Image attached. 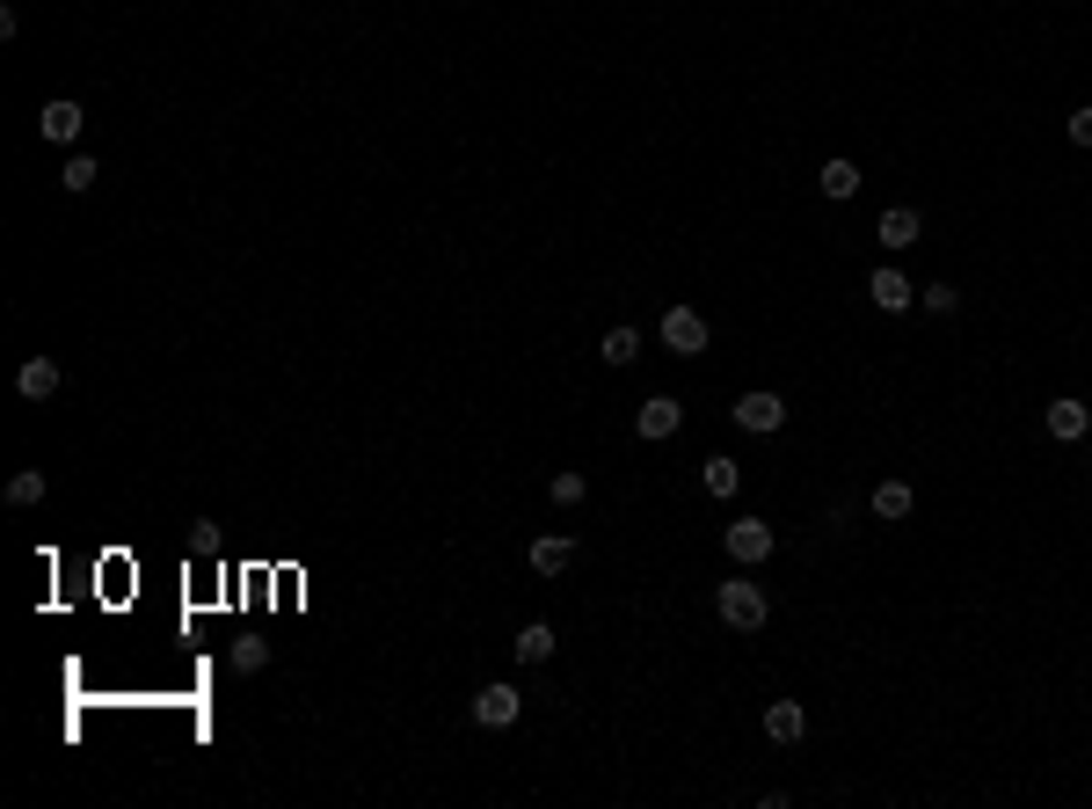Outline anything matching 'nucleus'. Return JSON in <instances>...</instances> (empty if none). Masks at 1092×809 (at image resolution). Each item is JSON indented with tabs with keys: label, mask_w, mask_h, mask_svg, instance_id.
I'll use <instances>...</instances> for the list:
<instances>
[{
	"label": "nucleus",
	"mask_w": 1092,
	"mask_h": 809,
	"mask_svg": "<svg viewBox=\"0 0 1092 809\" xmlns=\"http://www.w3.org/2000/svg\"><path fill=\"white\" fill-rule=\"evenodd\" d=\"M59 380H66V372H59V357H22L15 394H22V402H52V394H59Z\"/></svg>",
	"instance_id": "9b49d317"
},
{
	"label": "nucleus",
	"mask_w": 1092,
	"mask_h": 809,
	"mask_svg": "<svg viewBox=\"0 0 1092 809\" xmlns=\"http://www.w3.org/2000/svg\"><path fill=\"white\" fill-rule=\"evenodd\" d=\"M1041 423H1049V438H1057V445H1078L1092 431V408L1078 402V394H1057V402L1041 408Z\"/></svg>",
	"instance_id": "423d86ee"
},
{
	"label": "nucleus",
	"mask_w": 1092,
	"mask_h": 809,
	"mask_svg": "<svg viewBox=\"0 0 1092 809\" xmlns=\"http://www.w3.org/2000/svg\"><path fill=\"white\" fill-rule=\"evenodd\" d=\"M597 357H605V365H634V357H642V329H634V321H626V329H605Z\"/></svg>",
	"instance_id": "f3484780"
},
{
	"label": "nucleus",
	"mask_w": 1092,
	"mask_h": 809,
	"mask_svg": "<svg viewBox=\"0 0 1092 809\" xmlns=\"http://www.w3.org/2000/svg\"><path fill=\"white\" fill-rule=\"evenodd\" d=\"M815 183H823V197H852V190H860V160H845V154L823 160V168H815Z\"/></svg>",
	"instance_id": "dca6fc26"
},
{
	"label": "nucleus",
	"mask_w": 1092,
	"mask_h": 809,
	"mask_svg": "<svg viewBox=\"0 0 1092 809\" xmlns=\"http://www.w3.org/2000/svg\"><path fill=\"white\" fill-rule=\"evenodd\" d=\"M8 504L15 510H30V504H44V475H37V467H22L15 481H8Z\"/></svg>",
	"instance_id": "aec40b11"
},
{
	"label": "nucleus",
	"mask_w": 1092,
	"mask_h": 809,
	"mask_svg": "<svg viewBox=\"0 0 1092 809\" xmlns=\"http://www.w3.org/2000/svg\"><path fill=\"white\" fill-rule=\"evenodd\" d=\"M677 423H685V402H670V394H648L642 408H634V431H642L648 445H663L677 431Z\"/></svg>",
	"instance_id": "1a4fd4ad"
},
{
	"label": "nucleus",
	"mask_w": 1092,
	"mask_h": 809,
	"mask_svg": "<svg viewBox=\"0 0 1092 809\" xmlns=\"http://www.w3.org/2000/svg\"><path fill=\"white\" fill-rule=\"evenodd\" d=\"M714 613H721L736 634H758L765 613H772V599H765V583H750V569H736L728 583H714Z\"/></svg>",
	"instance_id": "f257e3e1"
},
{
	"label": "nucleus",
	"mask_w": 1092,
	"mask_h": 809,
	"mask_svg": "<svg viewBox=\"0 0 1092 809\" xmlns=\"http://www.w3.org/2000/svg\"><path fill=\"white\" fill-rule=\"evenodd\" d=\"M569 562H575V540H569V532H539V540H532V569H539V577H561Z\"/></svg>",
	"instance_id": "4468645a"
},
{
	"label": "nucleus",
	"mask_w": 1092,
	"mask_h": 809,
	"mask_svg": "<svg viewBox=\"0 0 1092 809\" xmlns=\"http://www.w3.org/2000/svg\"><path fill=\"white\" fill-rule=\"evenodd\" d=\"M736 431H750V438H772V431H787V402L772 387H750V394H736Z\"/></svg>",
	"instance_id": "7ed1b4c3"
},
{
	"label": "nucleus",
	"mask_w": 1092,
	"mask_h": 809,
	"mask_svg": "<svg viewBox=\"0 0 1092 809\" xmlns=\"http://www.w3.org/2000/svg\"><path fill=\"white\" fill-rule=\"evenodd\" d=\"M867 300L882 307V314H911V307H918V284L903 278L896 263H882V270H874V278H867Z\"/></svg>",
	"instance_id": "39448f33"
},
{
	"label": "nucleus",
	"mask_w": 1092,
	"mask_h": 809,
	"mask_svg": "<svg viewBox=\"0 0 1092 809\" xmlns=\"http://www.w3.org/2000/svg\"><path fill=\"white\" fill-rule=\"evenodd\" d=\"M721 547H728V562H736V569H758V562H772V547H780V532L765 526V518H728Z\"/></svg>",
	"instance_id": "f03ea898"
},
{
	"label": "nucleus",
	"mask_w": 1092,
	"mask_h": 809,
	"mask_svg": "<svg viewBox=\"0 0 1092 809\" xmlns=\"http://www.w3.org/2000/svg\"><path fill=\"white\" fill-rule=\"evenodd\" d=\"M911 510H918V489H911V481H882V489H874V518H882V526H903Z\"/></svg>",
	"instance_id": "2eb2a0df"
},
{
	"label": "nucleus",
	"mask_w": 1092,
	"mask_h": 809,
	"mask_svg": "<svg viewBox=\"0 0 1092 809\" xmlns=\"http://www.w3.org/2000/svg\"><path fill=\"white\" fill-rule=\"evenodd\" d=\"M1063 132H1071V146H1092V103H1078L1071 117H1063Z\"/></svg>",
	"instance_id": "b1692460"
},
{
	"label": "nucleus",
	"mask_w": 1092,
	"mask_h": 809,
	"mask_svg": "<svg viewBox=\"0 0 1092 809\" xmlns=\"http://www.w3.org/2000/svg\"><path fill=\"white\" fill-rule=\"evenodd\" d=\"M918 300H925V314H954V307H961V292H954V284H925Z\"/></svg>",
	"instance_id": "5701e85b"
},
{
	"label": "nucleus",
	"mask_w": 1092,
	"mask_h": 809,
	"mask_svg": "<svg viewBox=\"0 0 1092 809\" xmlns=\"http://www.w3.org/2000/svg\"><path fill=\"white\" fill-rule=\"evenodd\" d=\"M554 650H561V634L547 628V620H524V628H518V642H510V656H518V664H547Z\"/></svg>",
	"instance_id": "ddd939ff"
},
{
	"label": "nucleus",
	"mask_w": 1092,
	"mask_h": 809,
	"mask_svg": "<svg viewBox=\"0 0 1092 809\" xmlns=\"http://www.w3.org/2000/svg\"><path fill=\"white\" fill-rule=\"evenodd\" d=\"M226 664L241 671V678H256V671L270 664V642H233V650H226Z\"/></svg>",
	"instance_id": "6ab92c4d"
},
{
	"label": "nucleus",
	"mask_w": 1092,
	"mask_h": 809,
	"mask_svg": "<svg viewBox=\"0 0 1092 809\" xmlns=\"http://www.w3.org/2000/svg\"><path fill=\"white\" fill-rule=\"evenodd\" d=\"M547 496H554L561 510H575V504H583V496H590V481H583V475H575V467H569V475H554V481H547Z\"/></svg>",
	"instance_id": "412c9836"
},
{
	"label": "nucleus",
	"mask_w": 1092,
	"mask_h": 809,
	"mask_svg": "<svg viewBox=\"0 0 1092 809\" xmlns=\"http://www.w3.org/2000/svg\"><path fill=\"white\" fill-rule=\"evenodd\" d=\"M95 176H103V168H95L87 154H73L66 168H59V183H66V190H95Z\"/></svg>",
	"instance_id": "4be33fe9"
},
{
	"label": "nucleus",
	"mask_w": 1092,
	"mask_h": 809,
	"mask_svg": "<svg viewBox=\"0 0 1092 809\" xmlns=\"http://www.w3.org/2000/svg\"><path fill=\"white\" fill-rule=\"evenodd\" d=\"M918 234H925V219L911 205H888L882 211V227H874V241L888 248V256H903V248H918Z\"/></svg>",
	"instance_id": "9d476101"
},
{
	"label": "nucleus",
	"mask_w": 1092,
	"mask_h": 809,
	"mask_svg": "<svg viewBox=\"0 0 1092 809\" xmlns=\"http://www.w3.org/2000/svg\"><path fill=\"white\" fill-rule=\"evenodd\" d=\"M699 481H707V496H736V489H743V467H736L728 453H714L707 467H699Z\"/></svg>",
	"instance_id": "a211bd4d"
},
{
	"label": "nucleus",
	"mask_w": 1092,
	"mask_h": 809,
	"mask_svg": "<svg viewBox=\"0 0 1092 809\" xmlns=\"http://www.w3.org/2000/svg\"><path fill=\"white\" fill-rule=\"evenodd\" d=\"M663 343H670L677 357H699V351H707V314H693V307H670V314H663Z\"/></svg>",
	"instance_id": "0eeeda50"
},
{
	"label": "nucleus",
	"mask_w": 1092,
	"mask_h": 809,
	"mask_svg": "<svg viewBox=\"0 0 1092 809\" xmlns=\"http://www.w3.org/2000/svg\"><path fill=\"white\" fill-rule=\"evenodd\" d=\"M81 124H87V110L73 103V95H59V103L37 110V132H44L52 146H73V139H81Z\"/></svg>",
	"instance_id": "6e6552de"
},
{
	"label": "nucleus",
	"mask_w": 1092,
	"mask_h": 809,
	"mask_svg": "<svg viewBox=\"0 0 1092 809\" xmlns=\"http://www.w3.org/2000/svg\"><path fill=\"white\" fill-rule=\"evenodd\" d=\"M518 715H524V693L510 686V678H496V686L474 693V722H481V729H510Z\"/></svg>",
	"instance_id": "20e7f679"
},
{
	"label": "nucleus",
	"mask_w": 1092,
	"mask_h": 809,
	"mask_svg": "<svg viewBox=\"0 0 1092 809\" xmlns=\"http://www.w3.org/2000/svg\"><path fill=\"white\" fill-rule=\"evenodd\" d=\"M765 737H772V744H801V737H809V707H801V701H772V707H765Z\"/></svg>",
	"instance_id": "f8f14e48"
},
{
	"label": "nucleus",
	"mask_w": 1092,
	"mask_h": 809,
	"mask_svg": "<svg viewBox=\"0 0 1092 809\" xmlns=\"http://www.w3.org/2000/svg\"><path fill=\"white\" fill-rule=\"evenodd\" d=\"M190 554H219V526H211V518L190 526Z\"/></svg>",
	"instance_id": "393cba45"
}]
</instances>
